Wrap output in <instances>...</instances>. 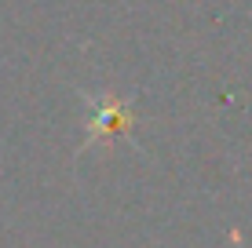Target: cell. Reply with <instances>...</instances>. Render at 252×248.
<instances>
[{
  "mask_svg": "<svg viewBox=\"0 0 252 248\" xmlns=\"http://www.w3.org/2000/svg\"><path fill=\"white\" fill-rule=\"evenodd\" d=\"M92 102V124H88V139H84V146H92V142H114L121 132H128V124H135V113H132V102L110 95V91H102V95L88 99Z\"/></svg>",
  "mask_w": 252,
  "mask_h": 248,
  "instance_id": "cell-1",
  "label": "cell"
}]
</instances>
